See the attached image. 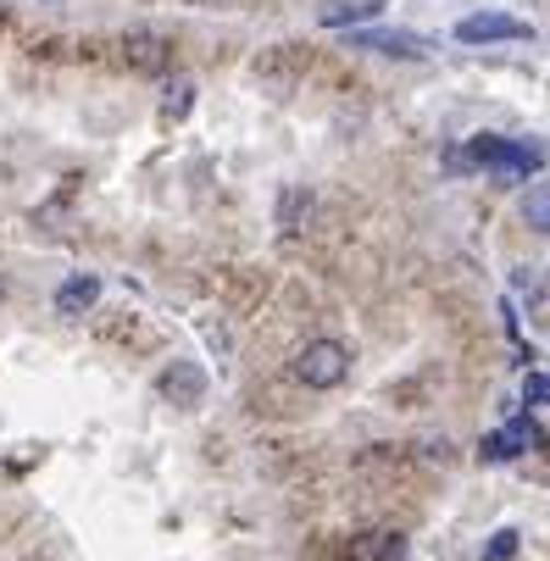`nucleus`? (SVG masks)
I'll return each instance as SVG.
<instances>
[{
  "instance_id": "f257e3e1",
  "label": "nucleus",
  "mask_w": 550,
  "mask_h": 561,
  "mask_svg": "<svg viewBox=\"0 0 550 561\" xmlns=\"http://www.w3.org/2000/svg\"><path fill=\"white\" fill-rule=\"evenodd\" d=\"M461 168H490L495 179H534V168H539V156L528 150V145H512V139H501V134H479L473 145L461 150Z\"/></svg>"
},
{
  "instance_id": "f03ea898",
  "label": "nucleus",
  "mask_w": 550,
  "mask_h": 561,
  "mask_svg": "<svg viewBox=\"0 0 550 561\" xmlns=\"http://www.w3.org/2000/svg\"><path fill=\"white\" fill-rule=\"evenodd\" d=\"M345 373H351V345H340V340H311L295 356V378L306 389H334V383H345Z\"/></svg>"
},
{
  "instance_id": "7ed1b4c3",
  "label": "nucleus",
  "mask_w": 550,
  "mask_h": 561,
  "mask_svg": "<svg viewBox=\"0 0 550 561\" xmlns=\"http://www.w3.org/2000/svg\"><path fill=\"white\" fill-rule=\"evenodd\" d=\"M156 389H162V400H173V407H200V400H206V367L200 362H168L162 367V378H156Z\"/></svg>"
},
{
  "instance_id": "20e7f679",
  "label": "nucleus",
  "mask_w": 550,
  "mask_h": 561,
  "mask_svg": "<svg viewBox=\"0 0 550 561\" xmlns=\"http://www.w3.org/2000/svg\"><path fill=\"white\" fill-rule=\"evenodd\" d=\"M351 45H362V50H378V56H401V61H423L434 45L423 39V34H401V28H351Z\"/></svg>"
},
{
  "instance_id": "39448f33",
  "label": "nucleus",
  "mask_w": 550,
  "mask_h": 561,
  "mask_svg": "<svg viewBox=\"0 0 550 561\" xmlns=\"http://www.w3.org/2000/svg\"><path fill=\"white\" fill-rule=\"evenodd\" d=\"M534 28L523 18H506V12H479V18H461L456 23V39L461 45H495V39H528Z\"/></svg>"
},
{
  "instance_id": "423d86ee",
  "label": "nucleus",
  "mask_w": 550,
  "mask_h": 561,
  "mask_svg": "<svg viewBox=\"0 0 550 561\" xmlns=\"http://www.w3.org/2000/svg\"><path fill=\"white\" fill-rule=\"evenodd\" d=\"M117 61H123L128 72H168L173 45H168L162 34H123V39H117Z\"/></svg>"
},
{
  "instance_id": "0eeeda50",
  "label": "nucleus",
  "mask_w": 550,
  "mask_h": 561,
  "mask_svg": "<svg viewBox=\"0 0 550 561\" xmlns=\"http://www.w3.org/2000/svg\"><path fill=\"white\" fill-rule=\"evenodd\" d=\"M539 445V428L528 423V417H512L506 428H495L484 445H479V461H517L523 450H534Z\"/></svg>"
},
{
  "instance_id": "6e6552de",
  "label": "nucleus",
  "mask_w": 550,
  "mask_h": 561,
  "mask_svg": "<svg viewBox=\"0 0 550 561\" xmlns=\"http://www.w3.org/2000/svg\"><path fill=\"white\" fill-rule=\"evenodd\" d=\"M95 300H101V278H95V273H78V278H67V284L56 289V311H61V317H84Z\"/></svg>"
},
{
  "instance_id": "1a4fd4ad",
  "label": "nucleus",
  "mask_w": 550,
  "mask_h": 561,
  "mask_svg": "<svg viewBox=\"0 0 550 561\" xmlns=\"http://www.w3.org/2000/svg\"><path fill=\"white\" fill-rule=\"evenodd\" d=\"M311 211H318V201H311L306 190H284L278 195V233H300L311 222Z\"/></svg>"
},
{
  "instance_id": "9d476101",
  "label": "nucleus",
  "mask_w": 550,
  "mask_h": 561,
  "mask_svg": "<svg viewBox=\"0 0 550 561\" xmlns=\"http://www.w3.org/2000/svg\"><path fill=\"white\" fill-rule=\"evenodd\" d=\"M195 106V78H168L162 84V123H184Z\"/></svg>"
},
{
  "instance_id": "9b49d317",
  "label": "nucleus",
  "mask_w": 550,
  "mask_h": 561,
  "mask_svg": "<svg viewBox=\"0 0 550 561\" xmlns=\"http://www.w3.org/2000/svg\"><path fill=\"white\" fill-rule=\"evenodd\" d=\"M378 12H383V0H340V7H323V23L329 28H356V23H367Z\"/></svg>"
},
{
  "instance_id": "f8f14e48",
  "label": "nucleus",
  "mask_w": 550,
  "mask_h": 561,
  "mask_svg": "<svg viewBox=\"0 0 550 561\" xmlns=\"http://www.w3.org/2000/svg\"><path fill=\"white\" fill-rule=\"evenodd\" d=\"M523 222L539 228V233H550V184H534V190L523 195Z\"/></svg>"
},
{
  "instance_id": "ddd939ff",
  "label": "nucleus",
  "mask_w": 550,
  "mask_h": 561,
  "mask_svg": "<svg viewBox=\"0 0 550 561\" xmlns=\"http://www.w3.org/2000/svg\"><path fill=\"white\" fill-rule=\"evenodd\" d=\"M523 400L528 407H550V373H528L523 378Z\"/></svg>"
},
{
  "instance_id": "4468645a",
  "label": "nucleus",
  "mask_w": 550,
  "mask_h": 561,
  "mask_svg": "<svg viewBox=\"0 0 550 561\" xmlns=\"http://www.w3.org/2000/svg\"><path fill=\"white\" fill-rule=\"evenodd\" d=\"M517 556V528H501L495 539H490V550H484V561H512Z\"/></svg>"
},
{
  "instance_id": "2eb2a0df",
  "label": "nucleus",
  "mask_w": 550,
  "mask_h": 561,
  "mask_svg": "<svg viewBox=\"0 0 550 561\" xmlns=\"http://www.w3.org/2000/svg\"><path fill=\"white\" fill-rule=\"evenodd\" d=\"M0 300H7V278H0Z\"/></svg>"
},
{
  "instance_id": "dca6fc26",
  "label": "nucleus",
  "mask_w": 550,
  "mask_h": 561,
  "mask_svg": "<svg viewBox=\"0 0 550 561\" xmlns=\"http://www.w3.org/2000/svg\"><path fill=\"white\" fill-rule=\"evenodd\" d=\"M200 7H217V0H200Z\"/></svg>"
}]
</instances>
